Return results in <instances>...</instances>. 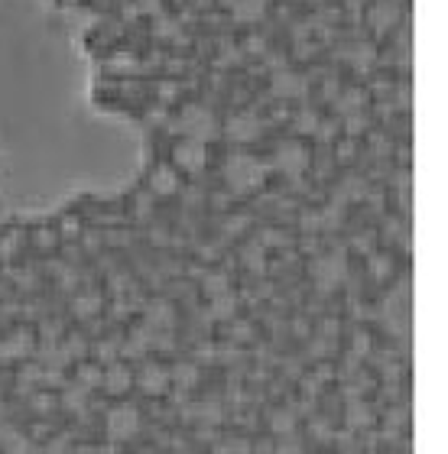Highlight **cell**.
Masks as SVG:
<instances>
[{"label":"cell","mask_w":448,"mask_h":454,"mask_svg":"<svg viewBox=\"0 0 448 454\" xmlns=\"http://www.w3.org/2000/svg\"><path fill=\"white\" fill-rule=\"evenodd\" d=\"M227 185L234 188V192H250V188H257L263 182V166L257 162V156H250V153H234V156H227Z\"/></svg>","instance_id":"1"},{"label":"cell","mask_w":448,"mask_h":454,"mask_svg":"<svg viewBox=\"0 0 448 454\" xmlns=\"http://www.w3.org/2000/svg\"><path fill=\"white\" fill-rule=\"evenodd\" d=\"M175 130L182 136H188V140H201V143H205L208 136H214L218 123H214L212 111H205L201 104H188V108H182V114H179Z\"/></svg>","instance_id":"2"},{"label":"cell","mask_w":448,"mask_h":454,"mask_svg":"<svg viewBox=\"0 0 448 454\" xmlns=\"http://www.w3.org/2000/svg\"><path fill=\"white\" fill-rule=\"evenodd\" d=\"M312 276H315L319 289H335V286H341L345 276H348V260H345V253L335 250V253L315 257L312 260Z\"/></svg>","instance_id":"3"},{"label":"cell","mask_w":448,"mask_h":454,"mask_svg":"<svg viewBox=\"0 0 448 454\" xmlns=\"http://www.w3.org/2000/svg\"><path fill=\"white\" fill-rule=\"evenodd\" d=\"M104 429L114 442H124V438H134L140 429V412L134 405H114L108 418H104Z\"/></svg>","instance_id":"4"},{"label":"cell","mask_w":448,"mask_h":454,"mask_svg":"<svg viewBox=\"0 0 448 454\" xmlns=\"http://www.w3.org/2000/svg\"><path fill=\"white\" fill-rule=\"evenodd\" d=\"M173 162L182 172H201L205 169V162H208V147H205L201 140H188L186 136L182 143H175Z\"/></svg>","instance_id":"5"},{"label":"cell","mask_w":448,"mask_h":454,"mask_svg":"<svg viewBox=\"0 0 448 454\" xmlns=\"http://www.w3.org/2000/svg\"><path fill=\"white\" fill-rule=\"evenodd\" d=\"M309 166V153L299 147V143H283V147L276 149V169L289 175V179H299L302 172Z\"/></svg>","instance_id":"6"},{"label":"cell","mask_w":448,"mask_h":454,"mask_svg":"<svg viewBox=\"0 0 448 454\" xmlns=\"http://www.w3.org/2000/svg\"><path fill=\"white\" fill-rule=\"evenodd\" d=\"M276 98H286V101H296L309 91V81L302 78L299 72H273V81H270Z\"/></svg>","instance_id":"7"},{"label":"cell","mask_w":448,"mask_h":454,"mask_svg":"<svg viewBox=\"0 0 448 454\" xmlns=\"http://www.w3.org/2000/svg\"><path fill=\"white\" fill-rule=\"evenodd\" d=\"M227 136L234 140V143H250V140H257L260 136V121L257 117H247V114H237L227 121Z\"/></svg>","instance_id":"8"},{"label":"cell","mask_w":448,"mask_h":454,"mask_svg":"<svg viewBox=\"0 0 448 454\" xmlns=\"http://www.w3.org/2000/svg\"><path fill=\"white\" fill-rule=\"evenodd\" d=\"M140 390L147 396H162L169 390V373L156 364H147V367L140 370Z\"/></svg>","instance_id":"9"},{"label":"cell","mask_w":448,"mask_h":454,"mask_svg":"<svg viewBox=\"0 0 448 454\" xmlns=\"http://www.w3.org/2000/svg\"><path fill=\"white\" fill-rule=\"evenodd\" d=\"M149 188L156 195H175L179 192V169H173V166H156V169L149 172Z\"/></svg>","instance_id":"10"},{"label":"cell","mask_w":448,"mask_h":454,"mask_svg":"<svg viewBox=\"0 0 448 454\" xmlns=\"http://www.w3.org/2000/svg\"><path fill=\"white\" fill-rule=\"evenodd\" d=\"M29 351H33V338L26 331H16L7 341H0V360H23Z\"/></svg>","instance_id":"11"},{"label":"cell","mask_w":448,"mask_h":454,"mask_svg":"<svg viewBox=\"0 0 448 454\" xmlns=\"http://www.w3.org/2000/svg\"><path fill=\"white\" fill-rule=\"evenodd\" d=\"M101 383H104V390L114 396H121L130 390V383H134V377H130V370L124 367V364H111V367L104 370V377H101Z\"/></svg>","instance_id":"12"},{"label":"cell","mask_w":448,"mask_h":454,"mask_svg":"<svg viewBox=\"0 0 448 454\" xmlns=\"http://www.w3.org/2000/svg\"><path fill=\"white\" fill-rule=\"evenodd\" d=\"M0 451L7 454H23L29 451V442H26V435L20 429H10V425H3L0 429Z\"/></svg>","instance_id":"13"},{"label":"cell","mask_w":448,"mask_h":454,"mask_svg":"<svg viewBox=\"0 0 448 454\" xmlns=\"http://www.w3.org/2000/svg\"><path fill=\"white\" fill-rule=\"evenodd\" d=\"M397 16H399L397 3L393 0H380L371 10V23H373V29H390V26L397 23Z\"/></svg>","instance_id":"14"},{"label":"cell","mask_w":448,"mask_h":454,"mask_svg":"<svg viewBox=\"0 0 448 454\" xmlns=\"http://www.w3.org/2000/svg\"><path fill=\"white\" fill-rule=\"evenodd\" d=\"M231 3V10H234V16L237 20H244V23H250V20H257L263 13V0H227Z\"/></svg>","instance_id":"15"},{"label":"cell","mask_w":448,"mask_h":454,"mask_svg":"<svg viewBox=\"0 0 448 454\" xmlns=\"http://www.w3.org/2000/svg\"><path fill=\"white\" fill-rule=\"evenodd\" d=\"M212 318L218 321H227V318H234V312H237V299L231 292H224V295H214L212 299Z\"/></svg>","instance_id":"16"},{"label":"cell","mask_w":448,"mask_h":454,"mask_svg":"<svg viewBox=\"0 0 448 454\" xmlns=\"http://www.w3.org/2000/svg\"><path fill=\"white\" fill-rule=\"evenodd\" d=\"M147 321L153 328H169V325H173V305H169V302H149Z\"/></svg>","instance_id":"17"},{"label":"cell","mask_w":448,"mask_h":454,"mask_svg":"<svg viewBox=\"0 0 448 454\" xmlns=\"http://www.w3.org/2000/svg\"><path fill=\"white\" fill-rule=\"evenodd\" d=\"M201 292L208 295V299H214V295L231 292V283H227V276H224V273H208V276L201 279Z\"/></svg>","instance_id":"18"},{"label":"cell","mask_w":448,"mask_h":454,"mask_svg":"<svg viewBox=\"0 0 448 454\" xmlns=\"http://www.w3.org/2000/svg\"><path fill=\"white\" fill-rule=\"evenodd\" d=\"M371 418H373L371 405L354 403V405L348 409V425H351V429H358V425H371Z\"/></svg>","instance_id":"19"},{"label":"cell","mask_w":448,"mask_h":454,"mask_svg":"<svg viewBox=\"0 0 448 454\" xmlns=\"http://www.w3.org/2000/svg\"><path fill=\"white\" fill-rule=\"evenodd\" d=\"M173 377L179 386H195V383H199V367H195V364H179V367L173 370Z\"/></svg>","instance_id":"20"},{"label":"cell","mask_w":448,"mask_h":454,"mask_svg":"<svg viewBox=\"0 0 448 454\" xmlns=\"http://www.w3.org/2000/svg\"><path fill=\"white\" fill-rule=\"evenodd\" d=\"M345 55H348V59L354 62L358 68H367V65H371V62H373V46L361 42V46H354V49H348V52H345Z\"/></svg>","instance_id":"21"},{"label":"cell","mask_w":448,"mask_h":454,"mask_svg":"<svg viewBox=\"0 0 448 454\" xmlns=\"http://www.w3.org/2000/svg\"><path fill=\"white\" fill-rule=\"evenodd\" d=\"M358 108H364V94H361V91H348L345 98L338 101V111H341V114H358Z\"/></svg>","instance_id":"22"},{"label":"cell","mask_w":448,"mask_h":454,"mask_svg":"<svg viewBox=\"0 0 448 454\" xmlns=\"http://www.w3.org/2000/svg\"><path fill=\"white\" fill-rule=\"evenodd\" d=\"M296 127H299V134H315V127H319V114H315V111H299Z\"/></svg>","instance_id":"23"},{"label":"cell","mask_w":448,"mask_h":454,"mask_svg":"<svg viewBox=\"0 0 448 454\" xmlns=\"http://www.w3.org/2000/svg\"><path fill=\"white\" fill-rule=\"evenodd\" d=\"M293 425H296L293 412H276L273 416V431L276 435H293Z\"/></svg>","instance_id":"24"},{"label":"cell","mask_w":448,"mask_h":454,"mask_svg":"<svg viewBox=\"0 0 448 454\" xmlns=\"http://www.w3.org/2000/svg\"><path fill=\"white\" fill-rule=\"evenodd\" d=\"M101 377H104V373H101L98 367H82V370H78V380H82V386H98Z\"/></svg>","instance_id":"25"},{"label":"cell","mask_w":448,"mask_h":454,"mask_svg":"<svg viewBox=\"0 0 448 454\" xmlns=\"http://www.w3.org/2000/svg\"><path fill=\"white\" fill-rule=\"evenodd\" d=\"M195 409H199V412H195L199 418H208V422H218V418H221V412H218L214 403H201V405H195Z\"/></svg>","instance_id":"26"},{"label":"cell","mask_w":448,"mask_h":454,"mask_svg":"<svg viewBox=\"0 0 448 454\" xmlns=\"http://www.w3.org/2000/svg\"><path fill=\"white\" fill-rule=\"evenodd\" d=\"M75 305H78V315H95V312H98V299H78V302H75Z\"/></svg>","instance_id":"27"},{"label":"cell","mask_w":448,"mask_h":454,"mask_svg":"<svg viewBox=\"0 0 448 454\" xmlns=\"http://www.w3.org/2000/svg\"><path fill=\"white\" fill-rule=\"evenodd\" d=\"M244 260H247L250 270H260V266H263V250H260V247H257V250H247V257H244Z\"/></svg>","instance_id":"28"},{"label":"cell","mask_w":448,"mask_h":454,"mask_svg":"<svg viewBox=\"0 0 448 454\" xmlns=\"http://www.w3.org/2000/svg\"><path fill=\"white\" fill-rule=\"evenodd\" d=\"M65 405L82 409V405H85V393H82V390H78V393H75V390H69V393H65Z\"/></svg>","instance_id":"29"},{"label":"cell","mask_w":448,"mask_h":454,"mask_svg":"<svg viewBox=\"0 0 448 454\" xmlns=\"http://www.w3.org/2000/svg\"><path fill=\"white\" fill-rule=\"evenodd\" d=\"M367 347H371L367 334H358V338H354V351H358V354H367Z\"/></svg>","instance_id":"30"},{"label":"cell","mask_w":448,"mask_h":454,"mask_svg":"<svg viewBox=\"0 0 448 454\" xmlns=\"http://www.w3.org/2000/svg\"><path fill=\"white\" fill-rule=\"evenodd\" d=\"M279 454H302V448L299 444H286V448H279Z\"/></svg>","instance_id":"31"},{"label":"cell","mask_w":448,"mask_h":454,"mask_svg":"<svg viewBox=\"0 0 448 454\" xmlns=\"http://www.w3.org/2000/svg\"><path fill=\"white\" fill-rule=\"evenodd\" d=\"M75 454H104V451H101V448H78Z\"/></svg>","instance_id":"32"}]
</instances>
